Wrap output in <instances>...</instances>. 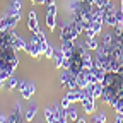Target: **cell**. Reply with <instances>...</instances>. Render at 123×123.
I'll return each mask as SVG.
<instances>
[{"label": "cell", "mask_w": 123, "mask_h": 123, "mask_svg": "<svg viewBox=\"0 0 123 123\" xmlns=\"http://www.w3.org/2000/svg\"><path fill=\"white\" fill-rule=\"evenodd\" d=\"M21 21V12L19 10H14L12 7L0 17V22H2V31H12L15 29L17 22Z\"/></svg>", "instance_id": "obj_1"}, {"label": "cell", "mask_w": 123, "mask_h": 123, "mask_svg": "<svg viewBox=\"0 0 123 123\" xmlns=\"http://www.w3.org/2000/svg\"><path fill=\"white\" fill-rule=\"evenodd\" d=\"M79 31L75 29V26H74V22H68V24H65V26H62V29H60V39L62 41H75L77 38H79Z\"/></svg>", "instance_id": "obj_2"}, {"label": "cell", "mask_w": 123, "mask_h": 123, "mask_svg": "<svg viewBox=\"0 0 123 123\" xmlns=\"http://www.w3.org/2000/svg\"><path fill=\"white\" fill-rule=\"evenodd\" d=\"M26 53L29 55V56H33L34 60H39L41 58V43L34 38V36H31V39H29V43H27V48H26Z\"/></svg>", "instance_id": "obj_3"}, {"label": "cell", "mask_w": 123, "mask_h": 123, "mask_svg": "<svg viewBox=\"0 0 123 123\" xmlns=\"http://www.w3.org/2000/svg\"><path fill=\"white\" fill-rule=\"evenodd\" d=\"M44 21H46V26H48L50 31H55V26H56V7H55V5L46 7Z\"/></svg>", "instance_id": "obj_4"}, {"label": "cell", "mask_w": 123, "mask_h": 123, "mask_svg": "<svg viewBox=\"0 0 123 123\" xmlns=\"http://www.w3.org/2000/svg\"><path fill=\"white\" fill-rule=\"evenodd\" d=\"M27 29L31 31V34H34L39 31V26H38V15L34 10H29L27 14Z\"/></svg>", "instance_id": "obj_5"}, {"label": "cell", "mask_w": 123, "mask_h": 123, "mask_svg": "<svg viewBox=\"0 0 123 123\" xmlns=\"http://www.w3.org/2000/svg\"><path fill=\"white\" fill-rule=\"evenodd\" d=\"M94 98L92 96H86L84 99H82V108H84V111H86V115H94L96 113V104H94Z\"/></svg>", "instance_id": "obj_6"}, {"label": "cell", "mask_w": 123, "mask_h": 123, "mask_svg": "<svg viewBox=\"0 0 123 123\" xmlns=\"http://www.w3.org/2000/svg\"><path fill=\"white\" fill-rule=\"evenodd\" d=\"M10 34H12V46L15 50H19V51H26V48H27V43L21 38V36H17L14 33V29L10 31Z\"/></svg>", "instance_id": "obj_7"}, {"label": "cell", "mask_w": 123, "mask_h": 123, "mask_svg": "<svg viewBox=\"0 0 123 123\" xmlns=\"http://www.w3.org/2000/svg\"><path fill=\"white\" fill-rule=\"evenodd\" d=\"M87 94L84 91H68L67 92V98L72 101V104H75V103H82V99L86 98Z\"/></svg>", "instance_id": "obj_8"}, {"label": "cell", "mask_w": 123, "mask_h": 123, "mask_svg": "<svg viewBox=\"0 0 123 123\" xmlns=\"http://www.w3.org/2000/svg\"><path fill=\"white\" fill-rule=\"evenodd\" d=\"M63 60H65L63 50H62V48L55 50V53H53V62H55V67H56V68H63Z\"/></svg>", "instance_id": "obj_9"}, {"label": "cell", "mask_w": 123, "mask_h": 123, "mask_svg": "<svg viewBox=\"0 0 123 123\" xmlns=\"http://www.w3.org/2000/svg\"><path fill=\"white\" fill-rule=\"evenodd\" d=\"M62 50H63V53H65V56L67 58H70L72 56V53H74V50H75V44H74V41H62V46H60Z\"/></svg>", "instance_id": "obj_10"}, {"label": "cell", "mask_w": 123, "mask_h": 123, "mask_svg": "<svg viewBox=\"0 0 123 123\" xmlns=\"http://www.w3.org/2000/svg\"><path fill=\"white\" fill-rule=\"evenodd\" d=\"M41 53L46 55V58H53V53H55V48L48 43V41H44L41 43Z\"/></svg>", "instance_id": "obj_11"}, {"label": "cell", "mask_w": 123, "mask_h": 123, "mask_svg": "<svg viewBox=\"0 0 123 123\" xmlns=\"http://www.w3.org/2000/svg\"><path fill=\"white\" fill-rule=\"evenodd\" d=\"M104 92V86L103 82H94V87H92V98L94 99H99Z\"/></svg>", "instance_id": "obj_12"}, {"label": "cell", "mask_w": 123, "mask_h": 123, "mask_svg": "<svg viewBox=\"0 0 123 123\" xmlns=\"http://www.w3.org/2000/svg\"><path fill=\"white\" fill-rule=\"evenodd\" d=\"M92 72H94V77H96V82H104V77H106V70L104 68H99V67H94L92 68Z\"/></svg>", "instance_id": "obj_13"}, {"label": "cell", "mask_w": 123, "mask_h": 123, "mask_svg": "<svg viewBox=\"0 0 123 123\" xmlns=\"http://www.w3.org/2000/svg\"><path fill=\"white\" fill-rule=\"evenodd\" d=\"M67 118L70 120V121H77V120H79V111H77V108L72 104L70 108H68V110H67Z\"/></svg>", "instance_id": "obj_14"}, {"label": "cell", "mask_w": 123, "mask_h": 123, "mask_svg": "<svg viewBox=\"0 0 123 123\" xmlns=\"http://www.w3.org/2000/svg\"><path fill=\"white\" fill-rule=\"evenodd\" d=\"M84 44H86V48H87V50H94V51H96V50L99 48V44H101V43H98L96 38H87Z\"/></svg>", "instance_id": "obj_15"}, {"label": "cell", "mask_w": 123, "mask_h": 123, "mask_svg": "<svg viewBox=\"0 0 123 123\" xmlns=\"http://www.w3.org/2000/svg\"><path fill=\"white\" fill-rule=\"evenodd\" d=\"M36 113H38V106L33 104V106H31L29 110H27V113L24 115V120H26V121H33V118L36 116Z\"/></svg>", "instance_id": "obj_16"}, {"label": "cell", "mask_w": 123, "mask_h": 123, "mask_svg": "<svg viewBox=\"0 0 123 123\" xmlns=\"http://www.w3.org/2000/svg\"><path fill=\"white\" fill-rule=\"evenodd\" d=\"M103 44L104 46H113L115 44V34L113 33H106L103 36Z\"/></svg>", "instance_id": "obj_17"}, {"label": "cell", "mask_w": 123, "mask_h": 123, "mask_svg": "<svg viewBox=\"0 0 123 123\" xmlns=\"http://www.w3.org/2000/svg\"><path fill=\"white\" fill-rule=\"evenodd\" d=\"M44 118H46V123H55L53 108H46V110H44Z\"/></svg>", "instance_id": "obj_18"}, {"label": "cell", "mask_w": 123, "mask_h": 123, "mask_svg": "<svg viewBox=\"0 0 123 123\" xmlns=\"http://www.w3.org/2000/svg\"><path fill=\"white\" fill-rule=\"evenodd\" d=\"M94 123H106V113L104 111L94 113Z\"/></svg>", "instance_id": "obj_19"}, {"label": "cell", "mask_w": 123, "mask_h": 123, "mask_svg": "<svg viewBox=\"0 0 123 123\" xmlns=\"http://www.w3.org/2000/svg\"><path fill=\"white\" fill-rule=\"evenodd\" d=\"M60 106L63 108V110H68V108L72 106V101H70L67 96H63V98H62V101H60Z\"/></svg>", "instance_id": "obj_20"}, {"label": "cell", "mask_w": 123, "mask_h": 123, "mask_svg": "<svg viewBox=\"0 0 123 123\" xmlns=\"http://www.w3.org/2000/svg\"><path fill=\"white\" fill-rule=\"evenodd\" d=\"M17 84H19V80L15 79V77H10V79H9V84H7V87L12 91V89H15V87H17Z\"/></svg>", "instance_id": "obj_21"}, {"label": "cell", "mask_w": 123, "mask_h": 123, "mask_svg": "<svg viewBox=\"0 0 123 123\" xmlns=\"http://www.w3.org/2000/svg\"><path fill=\"white\" fill-rule=\"evenodd\" d=\"M10 7H12L14 10H19V12H21V9H22V2H21V0H12Z\"/></svg>", "instance_id": "obj_22"}, {"label": "cell", "mask_w": 123, "mask_h": 123, "mask_svg": "<svg viewBox=\"0 0 123 123\" xmlns=\"http://www.w3.org/2000/svg\"><path fill=\"white\" fill-rule=\"evenodd\" d=\"M116 19H118V24H123V10H121V7L116 9Z\"/></svg>", "instance_id": "obj_23"}, {"label": "cell", "mask_w": 123, "mask_h": 123, "mask_svg": "<svg viewBox=\"0 0 123 123\" xmlns=\"http://www.w3.org/2000/svg\"><path fill=\"white\" fill-rule=\"evenodd\" d=\"M115 123H123V115L115 113Z\"/></svg>", "instance_id": "obj_24"}, {"label": "cell", "mask_w": 123, "mask_h": 123, "mask_svg": "<svg viewBox=\"0 0 123 123\" xmlns=\"http://www.w3.org/2000/svg\"><path fill=\"white\" fill-rule=\"evenodd\" d=\"M17 87H19V91H22V89H26V87H27V82H26V80H21V82L17 84Z\"/></svg>", "instance_id": "obj_25"}, {"label": "cell", "mask_w": 123, "mask_h": 123, "mask_svg": "<svg viewBox=\"0 0 123 123\" xmlns=\"http://www.w3.org/2000/svg\"><path fill=\"white\" fill-rule=\"evenodd\" d=\"M50 5H55V0H46V4H44V7H50Z\"/></svg>", "instance_id": "obj_26"}, {"label": "cell", "mask_w": 123, "mask_h": 123, "mask_svg": "<svg viewBox=\"0 0 123 123\" xmlns=\"http://www.w3.org/2000/svg\"><path fill=\"white\" fill-rule=\"evenodd\" d=\"M36 4H38V5H44V4H46V0H36Z\"/></svg>", "instance_id": "obj_27"}, {"label": "cell", "mask_w": 123, "mask_h": 123, "mask_svg": "<svg viewBox=\"0 0 123 123\" xmlns=\"http://www.w3.org/2000/svg\"><path fill=\"white\" fill-rule=\"evenodd\" d=\"M75 123H86V120H84V118H79V120H77Z\"/></svg>", "instance_id": "obj_28"}, {"label": "cell", "mask_w": 123, "mask_h": 123, "mask_svg": "<svg viewBox=\"0 0 123 123\" xmlns=\"http://www.w3.org/2000/svg\"><path fill=\"white\" fill-rule=\"evenodd\" d=\"M5 87V82H0V89H4Z\"/></svg>", "instance_id": "obj_29"}, {"label": "cell", "mask_w": 123, "mask_h": 123, "mask_svg": "<svg viewBox=\"0 0 123 123\" xmlns=\"http://www.w3.org/2000/svg\"><path fill=\"white\" fill-rule=\"evenodd\" d=\"M121 10H123V0H121Z\"/></svg>", "instance_id": "obj_30"}, {"label": "cell", "mask_w": 123, "mask_h": 123, "mask_svg": "<svg viewBox=\"0 0 123 123\" xmlns=\"http://www.w3.org/2000/svg\"><path fill=\"white\" fill-rule=\"evenodd\" d=\"M0 31H2V22H0Z\"/></svg>", "instance_id": "obj_31"}, {"label": "cell", "mask_w": 123, "mask_h": 123, "mask_svg": "<svg viewBox=\"0 0 123 123\" xmlns=\"http://www.w3.org/2000/svg\"><path fill=\"white\" fill-rule=\"evenodd\" d=\"M106 2H113V0H106Z\"/></svg>", "instance_id": "obj_32"}]
</instances>
